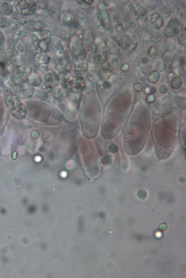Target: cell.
<instances>
[{
    "label": "cell",
    "mask_w": 186,
    "mask_h": 278,
    "mask_svg": "<svg viewBox=\"0 0 186 278\" xmlns=\"http://www.w3.org/2000/svg\"><path fill=\"white\" fill-rule=\"evenodd\" d=\"M69 50L72 57L76 60L83 61L86 57V52L83 45L80 39L73 36L69 43Z\"/></svg>",
    "instance_id": "obj_1"
},
{
    "label": "cell",
    "mask_w": 186,
    "mask_h": 278,
    "mask_svg": "<svg viewBox=\"0 0 186 278\" xmlns=\"http://www.w3.org/2000/svg\"><path fill=\"white\" fill-rule=\"evenodd\" d=\"M67 87L72 93H81L86 87V83L83 77L79 74H75L67 79Z\"/></svg>",
    "instance_id": "obj_2"
},
{
    "label": "cell",
    "mask_w": 186,
    "mask_h": 278,
    "mask_svg": "<svg viewBox=\"0 0 186 278\" xmlns=\"http://www.w3.org/2000/svg\"><path fill=\"white\" fill-rule=\"evenodd\" d=\"M93 55L94 60L97 64H103L107 60V50L104 43L98 42L94 45Z\"/></svg>",
    "instance_id": "obj_3"
},
{
    "label": "cell",
    "mask_w": 186,
    "mask_h": 278,
    "mask_svg": "<svg viewBox=\"0 0 186 278\" xmlns=\"http://www.w3.org/2000/svg\"><path fill=\"white\" fill-rule=\"evenodd\" d=\"M37 5L35 2L30 1H19L16 6L18 13L26 16L33 14L37 10Z\"/></svg>",
    "instance_id": "obj_4"
},
{
    "label": "cell",
    "mask_w": 186,
    "mask_h": 278,
    "mask_svg": "<svg viewBox=\"0 0 186 278\" xmlns=\"http://www.w3.org/2000/svg\"><path fill=\"white\" fill-rule=\"evenodd\" d=\"M43 82L47 87H55L59 84L60 78L57 74L51 70L45 72L43 76Z\"/></svg>",
    "instance_id": "obj_5"
},
{
    "label": "cell",
    "mask_w": 186,
    "mask_h": 278,
    "mask_svg": "<svg viewBox=\"0 0 186 278\" xmlns=\"http://www.w3.org/2000/svg\"><path fill=\"white\" fill-rule=\"evenodd\" d=\"M53 46V41L50 39L39 40L34 43V49L40 54L50 51Z\"/></svg>",
    "instance_id": "obj_6"
},
{
    "label": "cell",
    "mask_w": 186,
    "mask_h": 278,
    "mask_svg": "<svg viewBox=\"0 0 186 278\" xmlns=\"http://www.w3.org/2000/svg\"><path fill=\"white\" fill-rule=\"evenodd\" d=\"M89 74L90 76L95 81H99L103 78L102 72L99 68L95 65H93L90 67Z\"/></svg>",
    "instance_id": "obj_7"
},
{
    "label": "cell",
    "mask_w": 186,
    "mask_h": 278,
    "mask_svg": "<svg viewBox=\"0 0 186 278\" xmlns=\"http://www.w3.org/2000/svg\"><path fill=\"white\" fill-rule=\"evenodd\" d=\"M97 17L101 24L104 27H106L110 22L109 15L106 10L99 11L97 14Z\"/></svg>",
    "instance_id": "obj_8"
},
{
    "label": "cell",
    "mask_w": 186,
    "mask_h": 278,
    "mask_svg": "<svg viewBox=\"0 0 186 278\" xmlns=\"http://www.w3.org/2000/svg\"><path fill=\"white\" fill-rule=\"evenodd\" d=\"M67 91L62 87H57L55 89L54 95L56 99L60 101L64 100L67 96Z\"/></svg>",
    "instance_id": "obj_9"
},
{
    "label": "cell",
    "mask_w": 186,
    "mask_h": 278,
    "mask_svg": "<svg viewBox=\"0 0 186 278\" xmlns=\"http://www.w3.org/2000/svg\"><path fill=\"white\" fill-rule=\"evenodd\" d=\"M75 69L78 73H84L88 71L89 67L87 63L83 61H80L76 65Z\"/></svg>",
    "instance_id": "obj_10"
},
{
    "label": "cell",
    "mask_w": 186,
    "mask_h": 278,
    "mask_svg": "<svg viewBox=\"0 0 186 278\" xmlns=\"http://www.w3.org/2000/svg\"><path fill=\"white\" fill-rule=\"evenodd\" d=\"M60 65L65 68L67 72L71 71L73 66L71 62L65 58L61 57L59 58Z\"/></svg>",
    "instance_id": "obj_11"
},
{
    "label": "cell",
    "mask_w": 186,
    "mask_h": 278,
    "mask_svg": "<svg viewBox=\"0 0 186 278\" xmlns=\"http://www.w3.org/2000/svg\"><path fill=\"white\" fill-rule=\"evenodd\" d=\"M75 20L71 14H67L65 15L63 18V21L66 26L73 27Z\"/></svg>",
    "instance_id": "obj_12"
},
{
    "label": "cell",
    "mask_w": 186,
    "mask_h": 278,
    "mask_svg": "<svg viewBox=\"0 0 186 278\" xmlns=\"http://www.w3.org/2000/svg\"><path fill=\"white\" fill-rule=\"evenodd\" d=\"M51 35V32L48 30H42L38 32V36L39 40L50 39Z\"/></svg>",
    "instance_id": "obj_13"
},
{
    "label": "cell",
    "mask_w": 186,
    "mask_h": 278,
    "mask_svg": "<svg viewBox=\"0 0 186 278\" xmlns=\"http://www.w3.org/2000/svg\"><path fill=\"white\" fill-rule=\"evenodd\" d=\"M39 56L38 57V62L42 64H47L50 62V58L47 54L44 53H41Z\"/></svg>",
    "instance_id": "obj_14"
},
{
    "label": "cell",
    "mask_w": 186,
    "mask_h": 278,
    "mask_svg": "<svg viewBox=\"0 0 186 278\" xmlns=\"http://www.w3.org/2000/svg\"><path fill=\"white\" fill-rule=\"evenodd\" d=\"M56 72L59 77H63L66 74L67 72L64 67L60 65L56 66Z\"/></svg>",
    "instance_id": "obj_15"
},
{
    "label": "cell",
    "mask_w": 186,
    "mask_h": 278,
    "mask_svg": "<svg viewBox=\"0 0 186 278\" xmlns=\"http://www.w3.org/2000/svg\"><path fill=\"white\" fill-rule=\"evenodd\" d=\"M41 82V79L38 75L37 74L34 75L31 81V84L33 86H38L40 85Z\"/></svg>",
    "instance_id": "obj_16"
},
{
    "label": "cell",
    "mask_w": 186,
    "mask_h": 278,
    "mask_svg": "<svg viewBox=\"0 0 186 278\" xmlns=\"http://www.w3.org/2000/svg\"><path fill=\"white\" fill-rule=\"evenodd\" d=\"M73 32L70 30H66L62 32L61 36L64 39H70L73 36Z\"/></svg>",
    "instance_id": "obj_17"
},
{
    "label": "cell",
    "mask_w": 186,
    "mask_h": 278,
    "mask_svg": "<svg viewBox=\"0 0 186 278\" xmlns=\"http://www.w3.org/2000/svg\"><path fill=\"white\" fill-rule=\"evenodd\" d=\"M3 10L5 14L9 15L12 13L13 8L12 6L8 3H5L3 5Z\"/></svg>",
    "instance_id": "obj_18"
},
{
    "label": "cell",
    "mask_w": 186,
    "mask_h": 278,
    "mask_svg": "<svg viewBox=\"0 0 186 278\" xmlns=\"http://www.w3.org/2000/svg\"><path fill=\"white\" fill-rule=\"evenodd\" d=\"M102 163L104 165L109 164L111 162V159L109 156H106L104 157L102 160Z\"/></svg>",
    "instance_id": "obj_19"
},
{
    "label": "cell",
    "mask_w": 186,
    "mask_h": 278,
    "mask_svg": "<svg viewBox=\"0 0 186 278\" xmlns=\"http://www.w3.org/2000/svg\"><path fill=\"white\" fill-rule=\"evenodd\" d=\"M138 196L141 199H143L147 197V193L145 191L141 190L139 191L138 193Z\"/></svg>",
    "instance_id": "obj_20"
},
{
    "label": "cell",
    "mask_w": 186,
    "mask_h": 278,
    "mask_svg": "<svg viewBox=\"0 0 186 278\" xmlns=\"http://www.w3.org/2000/svg\"><path fill=\"white\" fill-rule=\"evenodd\" d=\"M62 87L66 89L67 87V79L64 78V77H63L61 79L60 81Z\"/></svg>",
    "instance_id": "obj_21"
},
{
    "label": "cell",
    "mask_w": 186,
    "mask_h": 278,
    "mask_svg": "<svg viewBox=\"0 0 186 278\" xmlns=\"http://www.w3.org/2000/svg\"><path fill=\"white\" fill-rule=\"evenodd\" d=\"M109 150L112 153H115L117 152V148L115 145H111L109 147Z\"/></svg>",
    "instance_id": "obj_22"
},
{
    "label": "cell",
    "mask_w": 186,
    "mask_h": 278,
    "mask_svg": "<svg viewBox=\"0 0 186 278\" xmlns=\"http://www.w3.org/2000/svg\"><path fill=\"white\" fill-rule=\"evenodd\" d=\"M80 1L81 2L90 5V6L93 4L94 2V1H93V0H84V1H83L82 0V1Z\"/></svg>",
    "instance_id": "obj_23"
},
{
    "label": "cell",
    "mask_w": 186,
    "mask_h": 278,
    "mask_svg": "<svg viewBox=\"0 0 186 278\" xmlns=\"http://www.w3.org/2000/svg\"><path fill=\"white\" fill-rule=\"evenodd\" d=\"M41 67H42L41 68V71L43 72H46L48 70V66L46 65L43 64L42 65V66H41Z\"/></svg>",
    "instance_id": "obj_24"
},
{
    "label": "cell",
    "mask_w": 186,
    "mask_h": 278,
    "mask_svg": "<svg viewBox=\"0 0 186 278\" xmlns=\"http://www.w3.org/2000/svg\"><path fill=\"white\" fill-rule=\"evenodd\" d=\"M167 226L165 223H162L160 225L159 228L162 231L165 230L167 229Z\"/></svg>",
    "instance_id": "obj_25"
},
{
    "label": "cell",
    "mask_w": 186,
    "mask_h": 278,
    "mask_svg": "<svg viewBox=\"0 0 186 278\" xmlns=\"http://www.w3.org/2000/svg\"><path fill=\"white\" fill-rule=\"evenodd\" d=\"M103 86L104 87L106 88H108L110 87V84L109 83L106 82H104L103 84Z\"/></svg>",
    "instance_id": "obj_26"
}]
</instances>
